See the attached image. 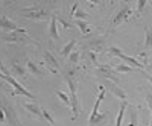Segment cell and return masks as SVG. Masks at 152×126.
Here are the masks:
<instances>
[{"mask_svg": "<svg viewBox=\"0 0 152 126\" xmlns=\"http://www.w3.org/2000/svg\"><path fill=\"white\" fill-rule=\"evenodd\" d=\"M66 82L70 90V106L73 111V119H76L79 114V99L76 96V76L73 70H69L66 73Z\"/></svg>", "mask_w": 152, "mask_h": 126, "instance_id": "6da1fadb", "label": "cell"}, {"mask_svg": "<svg viewBox=\"0 0 152 126\" xmlns=\"http://www.w3.org/2000/svg\"><path fill=\"white\" fill-rule=\"evenodd\" d=\"M0 78L2 79H5L12 88H14V90L18 93V94H21V96H24V97H29V99H35V96L31 93V91H28L26 88H24L17 79H14V76H12L11 73H8V70L3 67V64L2 62H0Z\"/></svg>", "mask_w": 152, "mask_h": 126, "instance_id": "7a4b0ae2", "label": "cell"}, {"mask_svg": "<svg viewBox=\"0 0 152 126\" xmlns=\"http://www.w3.org/2000/svg\"><path fill=\"white\" fill-rule=\"evenodd\" d=\"M104 97H105V88L100 87V91H99V96H97L96 102H94L93 111H91L90 117H88V123H90V126H96V125L104 123L107 120V114H99V106H100V102H102Z\"/></svg>", "mask_w": 152, "mask_h": 126, "instance_id": "3957f363", "label": "cell"}, {"mask_svg": "<svg viewBox=\"0 0 152 126\" xmlns=\"http://www.w3.org/2000/svg\"><path fill=\"white\" fill-rule=\"evenodd\" d=\"M0 105H2V108L5 111V117H6V122L9 123V126H23L20 119H18V116H17V111L14 109V106H12L9 102L2 100Z\"/></svg>", "mask_w": 152, "mask_h": 126, "instance_id": "277c9868", "label": "cell"}, {"mask_svg": "<svg viewBox=\"0 0 152 126\" xmlns=\"http://www.w3.org/2000/svg\"><path fill=\"white\" fill-rule=\"evenodd\" d=\"M110 53L111 55H114V56H117V58H120L122 61H125L128 66H131V67H134V68H137V70H143V64L140 61H137L135 58H132V56H128V55H125L122 50L119 49V47H116V46H113V47H110Z\"/></svg>", "mask_w": 152, "mask_h": 126, "instance_id": "5b68a950", "label": "cell"}, {"mask_svg": "<svg viewBox=\"0 0 152 126\" xmlns=\"http://www.w3.org/2000/svg\"><path fill=\"white\" fill-rule=\"evenodd\" d=\"M132 14V9H131V6L129 5H126V3H123L122 5V8H120V11L116 14V17L113 18V26L114 28H117V26H120V24L123 23V21H126L129 18V15Z\"/></svg>", "mask_w": 152, "mask_h": 126, "instance_id": "8992f818", "label": "cell"}, {"mask_svg": "<svg viewBox=\"0 0 152 126\" xmlns=\"http://www.w3.org/2000/svg\"><path fill=\"white\" fill-rule=\"evenodd\" d=\"M26 35H28V31L24 28H20L14 32H6L3 35V41L6 43H17V41H23L26 40Z\"/></svg>", "mask_w": 152, "mask_h": 126, "instance_id": "52a82bcc", "label": "cell"}, {"mask_svg": "<svg viewBox=\"0 0 152 126\" xmlns=\"http://www.w3.org/2000/svg\"><path fill=\"white\" fill-rule=\"evenodd\" d=\"M23 15L26 18H32V20H44L47 18L50 14L49 12H46L44 9H24L23 11Z\"/></svg>", "mask_w": 152, "mask_h": 126, "instance_id": "ba28073f", "label": "cell"}, {"mask_svg": "<svg viewBox=\"0 0 152 126\" xmlns=\"http://www.w3.org/2000/svg\"><path fill=\"white\" fill-rule=\"evenodd\" d=\"M43 58H44V62H46V66L49 67V70L50 71H53V73H58V67H59V64H58V61H56V58L49 52V50H43Z\"/></svg>", "mask_w": 152, "mask_h": 126, "instance_id": "9c48e42d", "label": "cell"}, {"mask_svg": "<svg viewBox=\"0 0 152 126\" xmlns=\"http://www.w3.org/2000/svg\"><path fill=\"white\" fill-rule=\"evenodd\" d=\"M97 71H99V74L100 76H104V79H110V81H113V82H116L117 81V78H116V70H114L113 67H110V66H97Z\"/></svg>", "mask_w": 152, "mask_h": 126, "instance_id": "30bf717a", "label": "cell"}, {"mask_svg": "<svg viewBox=\"0 0 152 126\" xmlns=\"http://www.w3.org/2000/svg\"><path fill=\"white\" fill-rule=\"evenodd\" d=\"M0 28L5 29L6 32H14V31L20 29V28H18V24L14 23L8 15H0Z\"/></svg>", "mask_w": 152, "mask_h": 126, "instance_id": "8fae6325", "label": "cell"}, {"mask_svg": "<svg viewBox=\"0 0 152 126\" xmlns=\"http://www.w3.org/2000/svg\"><path fill=\"white\" fill-rule=\"evenodd\" d=\"M107 87L110 88V91L113 93V96H116V97H119L122 102L123 100H126L128 99V94L125 93V90H122V88L119 87V85H116L114 82H110V84H107Z\"/></svg>", "mask_w": 152, "mask_h": 126, "instance_id": "7c38bea8", "label": "cell"}, {"mask_svg": "<svg viewBox=\"0 0 152 126\" xmlns=\"http://www.w3.org/2000/svg\"><path fill=\"white\" fill-rule=\"evenodd\" d=\"M24 108H26L31 114H34L37 119H40V120H43L44 122V119H43V111H41V108L38 106V105H35V103H31V102H23L21 103Z\"/></svg>", "mask_w": 152, "mask_h": 126, "instance_id": "4fadbf2b", "label": "cell"}, {"mask_svg": "<svg viewBox=\"0 0 152 126\" xmlns=\"http://www.w3.org/2000/svg\"><path fill=\"white\" fill-rule=\"evenodd\" d=\"M49 34L53 40L59 38V34H58V17L55 15H50V24H49Z\"/></svg>", "mask_w": 152, "mask_h": 126, "instance_id": "5bb4252c", "label": "cell"}, {"mask_svg": "<svg viewBox=\"0 0 152 126\" xmlns=\"http://www.w3.org/2000/svg\"><path fill=\"white\" fill-rule=\"evenodd\" d=\"M26 67H28V70L34 74V76H37V78H41V76H43V71H41L40 68H38V66L35 64L34 61L28 59V61H26Z\"/></svg>", "mask_w": 152, "mask_h": 126, "instance_id": "9a60e30c", "label": "cell"}, {"mask_svg": "<svg viewBox=\"0 0 152 126\" xmlns=\"http://www.w3.org/2000/svg\"><path fill=\"white\" fill-rule=\"evenodd\" d=\"M11 68H12V71H14L15 74H18V76L26 78V70H24V67H23L21 64H18V62L12 61V62H11Z\"/></svg>", "mask_w": 152, "mask_h": 126, "instance_id": "2e32d148", "label": "cell"}, {"mask_svg": "<svg viewBox=\"0 0 152 126\" xmlns=\"http://www.w3.org/2000/svg\"><path fill=\"white\" fill-rule=\"evenodd\" d=\"M128 102L126 100H123V102L120 103V108H119V114H117V119H116V126H120L122 125V120H123V116H125V109L128 108Z\"/></svg>", "mask_w": 152, "mask_h": 126, "instance_id": "e0dca14e", "label": "cell"}, {"mask_svg": "<svg viewBox=\"0 0 152 126\" xmlns=\"http://www.w3.org/2000/svg\"><path fill=\"white\" fill-rule=\"evenodd\" d=\"M76 46V40H70L64 47L61 49V55L62 56H70V53L73 52V47Z\"/></svg>", "mask_w": 152, "mask_h": 126, "instance_id": "ac0fdd59", "label": "cell"}, {"mask_svg": "<svg viewBox=\"0 0 152 126\" xmlns=\"http://www.w3.org/2000/svg\"><path fill=\"white\" fill-rule=\"evenodd\" d=\"M152 47V28H146V38H145V50Z\"/></svg>", "mask_w": 152, "mask_h": 126, "instance_id": "d6986e66", "label": "cell"}, {"mask_svg": "<svg viewBox=\"0 0 152 126\" xmlns=\"http://www.w3.org/2000/svg\"><path fill=\"white\" fill-rule=\"evenodd\" d=\"M114 70H116L117 73H132V71H135L137 68H134V67H131V66H125V64H119L116 68H114Z\"/></svg>", "mask_w": 152, "mask_h": 126, "instance_id": "ffe728a7", "label": "cell"}, {"mask_svg": "<svg viewBox=\"0 0 152 126\" xmlns=\"http://www.w3.org/2000/svg\"><path fill=\"white\" fill-rule=\"evenodd\" d=\"M56 96L62 100V102H64L66 105H70V94H67L66 91H61V90H58L56 91Z\"/></svg>", "mask_w": 152, "mask_h": 126, "instance_id": "44dd1931", "label": "cell"}, {"mask_svg": "<svg viewBox=\"0 0 152 126\" xmlns=\"http://www.w3.org/2000/svg\"><path fill=\"white\" fill-rule=\"evenodd\" d=\"M76 24H78V28L81 29V32H82L84 35H87L88 32H90V28L87 26V23H85L84 20H78V21H76Z\"/></svg>", "mask_w": 152, "mask_h": 126, "instance_id": "7402d4cb", "label": "cell"}, {"mask_svg": "<svg viewBox=\"0 0 152 126\" xmlns=\"http://www.w3.org/2000/svg\"><path fill=\"white\" fill-rule=\"evenodd\" d=\"M138 122H137V111L132 108L129 111V126H137Z\"/></svg>", "mask_w": 152, "mask_h": 126, "instance_id": "603a6c76", "label": "cell"}, {"mask_svg": "<svg viewBox=\"0 0 152 126\" xmlns=\"http://www.w3.org/2000/svg\"><path fill=\"white\" fill-rule=\"evenodd\" d=\"M41 111H43V119H44L46 122H49L50 125H55V119L50 116V112H49L47 109H44V108H41Z\"/></svg>", "mask_w": 152, "mask_h": 126, "instance_id": "cb8c5ba5", "label": "cell"}, {"mask_svg": "<svg viewBox=\"0 0 152 126\" xmlns=\"http://www.w3.org/2000/svg\"><path fill=\"white\" fill-rule=\"evenodd\" d=\"M75 17L78 18V20H87L90 15H88L87 12H84V11H76V12H75Z\"/></svg>", "mask_w": 152, "mask_h": 126, "instance_id": "d4e9b609", "label": "cell"}, {"mask_svg": "<svg viewBox=\"0 0 152 126\" xmlns=\"http://www.w3.org/2000/svg\"><path fill=\"white\" fill-rule=\"evenodd\" d=\"M146 102H148L149 109H151V126H152V94L151 93H146Z\"/></svg>", "mask_w": 152, "mask_h": 126, "instance_id": "484cf974", "label": "cell"}, {"mask_svg": "<svg viewBox=\"0 0 152 126\" xmlns=\"http://www.w3.org/2000/svg\"><path fill=\"white\" fill-rule=\"evenodd\" d=\"M78 59H79V52L78 50H73V52L70 53V61L72 62H78Z\"/></svg>", "mask_w": 152, "mask_h": 126, "instance_id": "4316f807", "label": "cell"}, {"mask_svg": "<svg viewBox=\"0 0 152 126\" xmlns=\"http://www.w3.org/2000/svg\"><path fill=\"white\" fill-rule=\"evenodd\" d=\"M58 23H61V24H62V26H64L66 29H67V28H69V29H72V28H75V26H73V24H70L69 21H66V20H62V18H58Z\"/></svg>", "mask_w": 152, "mask_h": 126, "instance_id": "83f0119b", "label": "cell"}, {"mask_svg": "<svg viewBox=\"0 0 152 126\" xmlns=\"http://www.w3.org/2000/svg\"><path fill=\"white\" fill-rule=\"evenodd\" d=\"M145 5H146V0H140V2L137 3V12H138V14H140V12L143 11Z\"/></svg>", "mask_w": 152, "mask_h": 126, "instance_id": "f1b7e54d", "label": "cell"}, {"mask_svg": "<svg viewBox=\"0 0 152 126\" xmlns=\"http://www.w3.org/2000/svg\"><path fill=\"white\" fill-rule=\"evenodd\" d=\"M6 120V117H5V111H3V108H2V105H0V122H5Z\"/></svg>", "mask_w": 152, "mask_h": 126, "instance_id": "f546056e", "label": "cell"}]
</instances>
